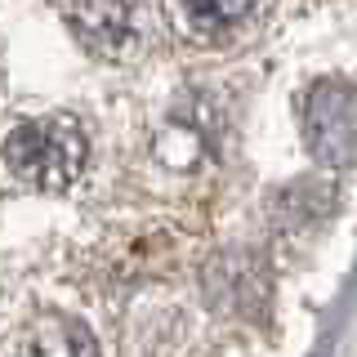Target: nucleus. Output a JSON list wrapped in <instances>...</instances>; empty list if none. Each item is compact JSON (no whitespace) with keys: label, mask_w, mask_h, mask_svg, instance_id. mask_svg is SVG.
Listing matches in <instances>:
<instances>
[{"label":"nucleus","mask_w":357,"mask_h":357,"mask_svg":"<svg viewBox=\"0 0 357 357\" xmlns=\"http://www.w3.org/2000/svg\"><path fill=\"white\" fill-rule=\"evenodd\" d=\"M0 156H5V170L22 178V183L40 188V192H63L85 170L89 139H85L81 121L54 112V116H36V121L14 126Z\"/></svg>","instance_id":"f257e3e1"},{"label":"nucleus","mask_w":357,"mask_h":357,"mask_svg":"<svg viewBox=\"0 0 357 357\" xmlns=\"http://www.w3.org/2000/svg\"><path fill=\"white\" fill-rule=\"evenodd\" d=\"M304 143L326 170H357V85L317 81L304 98Z\"/></svg>","instance_id":"f03ea898"},{"label":"nucleus","mask_w":357,"mask_h":357,"mask_svg":"<svg viewBox=\"0 0 357 357\" xmlns=\"http://www.w3.org/2000/svg\"><path fill=\"white\" fill-rule=\"evenodd\" d=\"M72 31L98 59H130L148 40V5L143 0H76Z\"/></svg>","instance_id":"7ed1b4c3"},{"label":"nucleus","mask_w":357,"mask_h":357,"mask_svg":"<svg viewBox=\"0 0 357 357\" xmlns=\"http://www.w3.org/2000/svg\"><path fill=\"white\" fill-rule=\"evenodd\" d=\"M259 0H170V18L188 40H223L255 14Z\"/></svg>","instance_id":"20e7f679"},{"label":"nucleus","mask_w":357,"mask_h":357,"mask_svg":"<svg viewBox=\"0 0 357 357\" xmlns=\"http://www.w3.org/2000/svg\"><path fill=\"white\" fill-rule=\"evenodd\" d=\"M22 357H98V344H94V331L85 321L50 312V317L36 321Z\"/></svg>","instance_id":"39448f33"},{"label":"nucleus","mask_w":357,"mask_h":357,"mask_svg":"<svg viewBox=\"0 0 357 357\" xmlns=\"http://www.w3.org/2000/svg\"><path fill=\"white\" fill-rule=\"evenodd\" d=\"M210 282H223V295H215L210 304L223 308V312H241V290L250 295V304H259V290L268 286L264 282V264H255L250 255H228L210 268Z\"/></svg>","instance_id":"423d86ee"}]
</instances>
